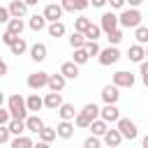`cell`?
I'll return each instance as SVG.
<instances>
[{"instance_id":"18","label":"cell","mask_w":148,"mask_h":148,"mask_svg":"<svg viewBox=\"0 0 148 148\" xmlns=\"http://www.w3.org/2000/svg\"><path fill=\"white\" fill-rule=\"evenodd\" d=\"M23 125H25V130H28V132H35V134H37V132L44 127V120H42L37 113H32V116H28V118L23 120Z\"/></svg>"},{"instance_id":"20","label":"cell","mask_w":148,"mask_h":148,"mask_svg":"<svg viewBox=\"0 0 148 148\" xmlns=\"http://www.w3.org/2000/svg\"><path fill=\"white\" fill-rule=\"evenodd\" d=\"M127 56H130L132 62H141V60H146V49H143V44H132L130 51H127Z\"/></svg>"},{"instance_id":"11","label":"cell","mask_w":148,"mask_h":148,"mask_svg":"<svg viewBox=\"0 0 148 148\" xmlns=\"http://www.w3.org/2000/svg\"><path fill=\"white\" fill-rule=\"evenodd\" d=\"M62 12H86L90 7L88 0H60Z\"/></svg>"},{"instance_id":"45","label":"cell","mask_w":148,"mask_h":148,"mask_svg":"<svg viewBox=\"0 0 148 148\" xmlns=\"http://www.w3.org/2000/svg\"><path fill=\"white\" fill-rule=\"evenodd\" d=\"M106 2H109L113 9H123V7H125V0H106Z\"/></svg>"},{"instance_id":"21","label":"cell","mask_w":148,"mask_h":148,"mask_svg":"<svg viewBox=\"0 0 148 148\" xmlns=\"http://www.w3.org/2000/svg\"><path fill=\"white\" fill-rule=\"evenodd\" d=\"M60 74H62L65 79H76V76H79V65L72 62V60H67V62L60 65Z\"/></svg>"},{"instance_id":"3","label":"cell","mask_w":148,"mask_h":148,"mask_svg":"<svg viewBox=\"0 0 148 148\" xmlns=\"http://www.w3.org/2000/svg\"><path fill=\"white\" fill-rule=\"evenodd\" d=\"M116 130L120 132V136H123V139H130V141H134V139L139 136L136 123H134V120H130V118H118V120H116Z\"/></svg>"},{"instance_id":"23","label":"cell","mask_w":148,"mask_h":148,"mask_svg":"<svg viewBox=\"0 0 148 148\" xmlns=\"http://www.w3.org/2000/svg\"><path fill=\"white\" fill-rule=\"evenodd\" d=\"M79 113H81V116H83V118H86L88 123H92L95 118H99V106H97V104L92 102V104H86V106H83V109H81Z\"/></svg>"},{"instance_id":"33","label":"cell","mask_w":148,"mask_h":148,"mask_svg":"<svg viewBox=\"0 0 148 148\" xmlns=\"http://www.w3.org/2000/svg\"><path fill=\"white\" fill-rule=\"evenodd\" d=\"M106 39H109V46H118V44L123 42V30H120V28H116V30L106 32Z\"/></svg>"},{"instance_id":"35","label":"cell","mask_w":148,"mask_h":148,"mask_svg":"<svg viewBox=\"0 0 148 148\" xmlns=\"http://www.w3.org/2000/svg\"><path fill=\"white\" fill-rule=\"evenodd\" d=\"M90 58H88V53H86V49H74V58H72V62H76L79 67L81 65H86Z\"/></svg>"},{"instance_id":"39","label":"cell","mask_w":148,"mask_h":148,"mask_svg":"<svg viewBox=\"0 0 148 148\" xmlns=\"http://www.w3.org/2000/svg\"><path fill=\"white\" fill-rule=\"evenodd\" d=\"M83 148H102V141H99V136H86V141H83Z\"/></svg>"},{"instance_id":"1","label":"cell","mask_w":148,"mask_h":148,"mask_svg":"<svg viewBox=\"0 0 148 148\" xmlns=\"http://www.w3.org/2000/svg\"><path fill=\"white\" fill-rule=\"evenodd\" d=\"M7 111L14 120H25L28 118V109H25V97H21L18 92L7 97Z\"/></svg>"},{"instance_id":"28","label":"cell","mask_w":148,"mask_h":148,"mask_svg":"<svg viewBox=\"0 0 148 148\" xmlns=\"http://www.w3.org/2000/svg\"><path fill=\"white\" fill-rule=\"evenodd\" d=\"M46 30H49V35H51L53 39H58V37L65 35V23H62V21H53V23L46 25Z\"/></svg>"},{"instance_id":"22","label":"cell","mask_w":148,"mask_h":148,"mask_svg":"<svg viewBox=\"0 0 148 148\" xmlns=\"http://www.w3.org/2000/svg\"><path fill=\"white\" fill-rule=\"evenodd\" d=\"M58 116H60V120H74V116H76V109H74V104H67V102H62L58 109Z\"/></svg>"},{"instance_id":"34","label":"cell","mask_w":148,"mask_h":148,"mask_svg":"<svg viewBox=\"0 0 148 148\" xmlns=\"http://www.w3.org/2000/svg\"><path fill=\"white\" fill-rule=\"evenodd\" d=\"M83 44H86V37L74 30V32L69 35V46H72V49H83Z\"/></svg>"},{"instance_id":"4","label":"cell","mask_w":148,"mask_h":148,"mask_svg":"<svg viewBox=\"0 0 148 148\" xmlns=\"http://www.w3.org/2000/svg\"><path fill=\"white\" fill-rule=\"evenodd\" d=\"M120 51H118V46H106V49H99V53H97V60H99V65H104V67H109V65H116L118 60H120Z\"/></svg>"},{"instance_id":"29","label":"cell","mask_w":148,"mask_h":148,"mask_svg":"<svg viewBox=\"0 0 148 148\" xmlns=\"http://www.w3.org/2000/svg\"><path fill=\"white\" fill-rule=\"evenodd\" d=\"M9 51H12L14 56H23V53L28 51V44H25V39H23V37H16V39H14V44L9 46Z\"/></svg>"},{"instance_id":"26","label":"cell","mask_w":148,"mask_h":148,"mask_svg":"<svg viewBox=\"0 0 148 148\" xmlns=\"http://www.w3.org/2000/svg\"><path fill=\"white\" fill-rule=\"evenodd\" d=\"M9 148H32V139L25 134H18V136L9 139Z\"/></svg>"},{"instance_id":"2","label":"cell","mask_w":148,"mask_h":148,"mask_svg":"<svg viewBox=\"0 0 148 148\" xmlns=\"http://www.w3.org/2000/svg\"><path fill=\"white\" fill-rule=\"evenodd\" d=\"M141 12L136 9V7H127V9H123L120 12V16H118V25H123V28H136V25H141Z\"/></svg>"},{"instance_id":"6","label":"cell","mask_w":148,"mask_h":148,"mask_svg":"<svg viewBox=\"0 0 148 148\" xmlns=\"http://www.w3.org/2000/svg\"><path fill=\"white\" fill-rule=\"evenodd\" d=\"M46 79H49L46 72H32L25 83H28L30 90H42V88H46Z\"/></svg>"},{"instance_id":"47","label":"cell","mask_w":148,"mask_h":148,"mask_svg":"<svg viewBox=\"0 0 148 148\" xmlns=\"http://www.w3.org/2000/svg\"><path fill=\"white\" fill-rule=\"evenodd\" d=\"M88 2H90L92 7H104V5H106V0H88Z\"/></svg>"},{"instance_id":"25","label":"cell","mask_w":148,"mask_h":148,"mask_svg":"<svg viewBox=\"0 0 148 148\" xmlns=\"http://www.w3.org/2000/svg\"><path fill=\"white\" fill-rule=\"evenodd\" d=\"M23 30H25L23 18H9V21H7V32H12V35L21 37V32H23Z\"/></svg>"},{"instance_id":"46","label":"cell","mask_w":148,"mask_h":148,"mask_svg":"<svg viewBox=\"0 0 148 148\" xmlns=\"http://www.w3.org/2000/svg\"><path fill=\"white\" fill-rule=\"evenodd\" d=\"M7 72H9V67H7V62H5V60H0V76H5Z\"/></svg>"},{"instance_id":"15","label":"cell","mask_w":148,"mask_h":148,"mask_svg":"<svg viewBox=\"0 0 148 148\" xmlns=\"http://www.w3.org/2000/svg\"><path fill=\"white\" fill-rule=\"evenodd\" d=\"M102 139H104V143H106L109 148H118V146L123 143V136H120L118 130H106V132L102 134Z\"/></svg>"},{"instance_id":"43","label":"cell","mask_w":148,"mask_h":148,"mask_svg":"<svg viewBox=\"0 0 148 148\" xmlns=\"http://www.w3.org/2000/svg\"><path fill=\"white\" fill-rule=\"evenodd\" d=\"M14 39H16V35H12V32H2V44H7V46H12L14 44Z\"/></svg>"},{"instance_id":"48","label":"cell","mask_w":148,"mask_h":148,"mask_svg":"<svg viewBox=\"0 0 148 148\" xmlns=\"http://www.w3.org/2000/svg\"><path fill=\"white\" fill-rule=\"evenodd\" d=\"M32 148H51L46 141H37V143H32Z\"/></svg>"},{"instance_id":"7","label":"cell","mask_w":148,"mask_h":148,"mask_svg":"<svg viewBox=\"0 0 148 148\" xmlns=\"http://www.w3.org/2000/svg\"><path fill=\"white\" fill-rule=\"evenodd\" d=\"M7 12H9V18H23L28 14V5L23 0H12L9 7H7Z\"/></svg>"},{"instance_id":"32","label":"cell","mask_w":148,"mask_h":148,"mask_svg":"<svg viewBox=\"0 0 148 148\" xmlns=\"http://www.w3.org/2000/svg\"><path fill=\"white\" fill-rule=\"evenodd\" d=\"M37 134H39V141H46V143H51V141L56 139V127H46V125H44V127H42Z\"/></svg>"},{"instance_id":"24","label":"cell","mask_w":148,"mask_h":148,"mask_svg":"<svg viewBox=\"0 0 148 148\" xmlns=\"http://www.w3.org/2000/svg\"><path fill=\"white\" fill-rule=\"evenodd\" d=\"M88 130L92 132V136H99V139H102V134H104V132L109 130V123H104L102 118H95V120H92V123L88 125Z\"/></svg>"},{"instance_id":"14","label":"cell","mask_w":148,"mask_h":148,"mask_svg":"<svg viewBox=\"0 0 148 148\" xmlns=\"http://www.w3.org/2000/svg\"><path fill=\"white\" fill-rule=\"evenodd\" d=\"M56 136H60V139H72V136H74V123H72V120H60L58 127H56Z\"/></svg>"},{"instance_id":"9","label":"cell","mask_w":148,"mask_h":148,"mask_svg":"<svg viewBox=\"0 0 148 148\" xmlns=\"http://www.w3.org/2000/svg\"><path fill=\"white\" fill-rule=\"evenodd\" d=\"M116 28H118V16H116L113 12H104L102 18H99V30L111 32V30H116Z\"/></svg>"},{"instance_id":"37","label":"cell","mask_w":148,"mask_h":148,"mask_svg":"<svg viewBox=\"0 0 148 148\" xmlns=\"http://www.w3.org/2000/svg\"><path fill=\"white\" fill-rule=\"evenodd\" d=\"M90 23H92V21H90V18H86V16H79V18H76V21H74V30H76V32H81V35H83V32H86V28H88V25H90Z\"/></svg>"},{"instance_id":"27","label":"cell","mask_w":148,"mask_h":148,"mask_svg":"<svg viewBox=\"0 0 148 148\" xmlns=\"http://www.w3.org/2000/svg\"><path fill=\"white\" fill-rule=\"evenodd\" d=\"M28 28H30V30H35V32H39V30H44V28H46V18H44L42 14H35V16H30Z\"/></svg>"},{"instance_id":"44","label":"cell","mask_w":148,"mask_h":148,"mask_svg":"<svg viewBox=\"0 0 148 148\" xmlns=\"http://www.w3.org/2000/svg\"><path fill=\"white\" fill-rule=\"evenodd\" d=\"M7 21H9V12H7V7L0 5V23H7Z\"/></svg>"},{"instance_id":"50","label":"cell","mask_w":148,"mask_h":148,"mask_svg":"<svg viewBox=\"0 0 148 148\" xmlns=\"http://www.w3.org/2000/svg\"><path fill=\"white\" fill-rule=\"evenodd\" d=\"M23 2H25V5H28V7H32V5H37V2H39V0H23Z\"/></svg>"},{"instance_id":"12","label":"cell","mask_w":148,"mask_h":148,"mask_svg":"<svg viewBox=\"0 0 148 148\" xmlns=\"http://www.w3.org/2000/svg\"><path fill=\"white\" fill-rule=\"evenodd\" d=\"M102 99H104V104H116L120 99V88H116L113 83L104 86L102 88Z\"/></svg>"},{"instance_id":"19","label":"cell","mask_w":148,"mask_h":148,"mask_svg":"<svg viewBox=\"0 0 148 148\" xmlns=\"http://www.w3.org/2000/svg\"><path fill=\"white\" fill-rule=\"evenodd\" d=\"M30 58H32L35 62H42V60H46V44H42V42L32 44V46H30Z\"/></svg>"},{"instance_id":"49","label":"cell","mask_w":148,"mask_h":148,"mask_svg":"<svg viewBox=\"0 0 148 148\" xmlns=\"http://www.w3.org/2000/svg\"><path fill=\"white\" fill-rule=\"evenodd\" d=\"M125 2H130V7H139V5H143V0H125Z\"/></svg>"},{"instance_id":"13","label":"cell","mask_w":148,"mask_h":148,"mask_svg":"<svg viewBox=\"0 0 148 148\" xmlns=\"http://www.w3.org/2000/svg\"><path fill=\"white\" fill-rule=\"evenodd\" d=\"M99 118L104 123H116L120 118V111H118L116 104H104V109H99Z\"/></svg>"},{"instance_id":"31","label":"cell","mask_w":148,"mask_h":148,"mask_svg":"<svg viewBox=\"0 0 148 148\" xmlns=\"http://www.w3.org/2000/svg\"><path fill=\"white\" fill-rule=\"evenodd\" d=\"M99 35H102V30H99V25H95V23H90V25L86 28V32H83V37H86L88 42H97Z\"/></svg>"},{"instance_id":"53","label":"cell","mask_w":148,"mask_h":148,"mask_svg":"<svg viewBox=\"0 0 148 148\" xmlns=\"http://www.w3.org/2000/svg\"><path fill=\"white\" fill-rule=\"evenodd\" d=\"M53 2H56V0H53Z\"/></svg>"},{"instance_id":"36","label":"cell","mask_w":148,"mask_h":148,"mask_svg":"<svg viewBox=\"0 0 148 148\" xmlns=\"http://www.w3.org/2000/svg\"><path fill=\"white\" fill-rule=\"evenodd\" d=\"M134 30H136V32H134L136 44H146V42H148V28H146V25H136Z\"/></svg>"},{"instance_id":"10","label":"cell","mask_w":148,"mask_h":148,"mask_svg":"<svg viewBox=\"0 0 148 148\" xmlns=\"http://www.w3.org/2000/svg\"><path fill=\"white\" fill-rule=\"evenodd\" d=\"M65 83H67V79H65L60 72H58V74H49V79H46V88H49L51 92H62Z\"/></svg>"},{"instance_id":"17","label":"cell","mask_w":148,"mask_h":148,"mask_svg":"<svg viewBox=\"0 0 148 148\" xmlns=\"http://www.w3.org/2000/svg\"><path fill=\"white\" fill-rule=\"evenodd\" d=\"M42 102H44L46 109L56 111V109L62 104V95H60V92H46V97H42Z\"/></svg>"},{"instance_id":"52","label":"cell","mask_w":148,"mask_h":148,"mask_svg":"<svg viewBox=\"0 0 148 148\" xmlns=\"http://www.w3.org/2000/svg\"><path fill=\"white\" fill-rule=\"evenodd\" d=\"M0 60H2V58H0Z\"/></svg>"},{"instance_id":"38","label":"cell","mask_w":148,"mask_h":148,"mask_svg":"<svg viewBox=\"0 0 148 148\" xmlns=\"http://www.w3.org/2000/svg\"><path fill=\"white\" fill-rule=\"evenodd\" d=\"M83 49H86V53H88V58H92V56H97V53H99V44H97V42H88V39H86V44H83Z\"/></svg>"},{"instance_id":"30","label":"cell","mask_w":148,"mask_h":148,"mask_svg":"<svg viewBox=\"0 0 148 148\" xmlns=\"http://www.w3.org/2000/svg\"><path fill=\"white\" fill-rule=\"evenodd\" d=\"M7 130H9L12 136H18V134L25 132V125H23V120H14V118H12V120L7 123Z\"/></svg>"},{"instance_id":"42","label":"cell","mask_w":148,"mask_h":148,"mask_svg":"<svg viewBox=\"0 0 148 148\" xmlns=\"http://www.w3.org/2000/svg\"><path fill=\"white\" fill-rule=\"evenodd\" d=\"M12 120V116H9V111L5 109V106H0V125H7Z\"/></svg>"},{"instance_id":"40","label":"cell","mask_w":148,"mask_h":148,"mask_svg":"<svg viewBox=\"0 0 148 148\" xmlns=\"http://www.w3.org/2000/svg\"><path fill=\"white\" fill-rule=\"evenodd\" d=\"M139 74H141V81L148 86V62H146V60L139 62Z\"/></svg>"},{"instance_id":"8","label":"cell","mask_w":148,"mask_h":148,"mask_svg":"<svg viewBox=\"0 0 148 148\" xmlns=\"http://www.w3.org/2000/svg\"><path fill=\"white\" fill-rule=\"evenodd\" d=\"M42 16L46 18V23L60 21V16H62V7H60L58 2H49V5L44 7V14H42Z\"/></svg>"},{"instance_id":"16","label":"cell","mask_w":148,"mask_h":148,"mask_svg":"<svg viewBox=\"0 0 148 148\" xmlns=\"http://www.w3.org/2000/svg\"><path fill=\"white\" fill-rule=\"evenodd\" d=\"M25 109H28V113H30V111H32V113L42 111V109H44V102H42V97H39L37 92L28 95V97H25Z\"/></svg>"},{"instance_id":"5","label":"cell","mask_w":148,"mask_h":148,"mask_svg":"<svg viewBox=\"0 0 148 148\" xmlns=\"http://www.w3.org/2000/svg\"><path fill=\"white\" fill-rule=\"evenodd\" d=\"M134 74L132 72H125V69H120V72H116L113 74V86L116 88H132L134 86Z\"/></svg>"},{"instance_id":"41","label":"cell","mask_w":148,"mask_h":148,"mask_svg":"<svg viewBox=\"0 0 148 148\" xmlns=\"http://www.w3.org/2000/svg\"><path fill=\"white\" fill-rule=\"evenodd\" d=\"M9 139H12V134H9L7 125H0V146L2 143H9Z\"/></svg>"},{"instance_id":"51","label":"cell","mask_w":148,"mask_h":148,"mask_svg":"<svg viewBox=\"0 0 148 148\" xmlns=\"http://www.w3.org/2000/svg\"><path fill=\"white\" fill-rule=\"evenodd\" d=\"M2 104H5V92L0 90V106H2Z\"/></svg>"}]
</instances>
